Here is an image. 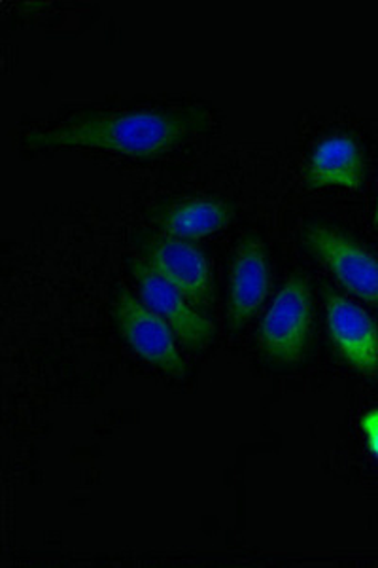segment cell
Masks as SVG:
<instances>
[{"label":"cell","mask_w":378,"mask_h":568,"mask_svg":"<svg viewBox=\"0 0 378 568\" xmlns=\"http://www.w3.org/2000/svg\"><path fill=\"white\" fill-rule=\"evenodd\" d=\"M193 118L171 112H116L80 118L42 139L55 149L101 150L125 155H155L192 135Z\"/></svg>","instance_id":"cell-1"},{"label":"cell","mask_w":378,"mask_h":568,"mask_svg":"<svg viewBox=\"0 0 378 568\" xmlns=\"http://www.w3.org/2000/svg\"><path fill=\"white\" fill-rule=\"evenodd\" d=\"M116 318L122 336L136 355L168 377L178 382L186 377V364L178 349V337L157 313L125 294L118 304Z\"/></svg>","instance_id":"cell-2"},{"label":"cell","mask_w":378,"mask_h":568,"mask_svg":"<svg viewBox=\"0 0 378 568\" xmlns=\"http://www.w3.org/2000/svg\"><path fill=\"white\" fill-rule=\"evenodd\" d=\"M310 318L313 304L307 281L289 278L263 318L262 343L265 353L284 364L302 358L310 332Z\"/></svg>","instance_id":"cell-3"},{"label":"cell","mask_w":378,"mask_h":568,"mask_svg":"<svg viewBox=\"0 0 378 568\" xmlns=\"http://www.w3.org/2000/svg\"><path fill=\"white\" fill-rule=\"evenodd\" d=\"M308 243L335 277L369 304L378 305V260L329 227H315Z\"/></svg>","instance_id":"cell-4"},{"label":"cell","mask_w":378,"mask_h":568,"mask_svg":"<svg viewBox=\"0 0 378 568\" xmlns=\"http://www.w3.org/2000/svg\"><path fill=\"white\" fill-rule=\"evenodd\" d=\"M141 302L157 313L190 349L205 347L214 336V324L197 313L195 305L178 288L147 264L139 265Z\"/></svg>","instance_id":"cell-5"},{"label":"cell","mask_w":378,"mask_h":568,"mask_svg":"<svg viewBox=\"0 0 378 568\" xmlns=\"http://www.w3.org/2000/svg\"><path fill=\"white\" fill-rule=\"evenodd\" d=\"M327 332L343 358L359 369L378 368V328L359 305L343 296L327 297Z\"/></svg>","instance_id":"cell-6"},{"label":"cell","mask_w":378,"mask_h":568,"mask_svg":"<svg viewBox=\"0 0 378 568\" xmlns=\"http://www.w3.org/2000/svg\"><path fill=\"white\" fill-rule=\"evenodd\" d=\"M147 265L178 288L193 305H205L211 297V265L205 254L182 240L163 241L154 246Z\"/></svg>","instance_id":"cell-7"},{"label":"cell","mask_w":378,"mask_h":568,"mask_svg":"<svg viewBox=\"0 0 378 568\" xmlns=\"http://www.w3.org/2000/svg\"><path fill=\"white\" fill-rule=\"evenodd\" d=\"M269 264L262 243L244 241L232 265V313L235 323H248L269 294Z\"/></svg>","instance_id":"cell-8"},{"label":"cell","mask_w":378,"mask_h":568,"mask_svg":"<svg viewBox=\"0 0 378 568\" xmlns=\"http://www.w3.org/2000/svg\"><path fill=\"white\" fill-rule=\"evenodd\" d=\"M307 175L316 186L358 190L364 181V158L358 142L347 135L321 141L308 160Z\"/></svg>","instance_id":"cell-9"},{"label":"cell","mask_w":378,"mask_h":568,"mask_svg":"<svg viewBox=\"0 0 378 568\" xmlns=\"http://www.w3.org/2000/svg\"><path fill=\"white\" fill-rule=\"evenodd\" d=\"M232 222V211L214 200H192L168 209L161 219V232L171 240H200L218 233Z\"/></svg>","instance_id":"cell-10"},{"label":"cell","mask_w":378,"mask_h":568,"mask_svg":"<svg viewBox=\"0 0 378 568\" xmlns=\"http://www.w3.org/2000/svg\"><path fill=\"white\" fill-rule=\"evenodd\" d=\"M359 426L366 434L367 446L371 449L375 459L378 460V407L367 412L361 419H359Z\"/></svg>","instance_id":"cell-11"},{"label":"cell","mask_w":378,"mask_h":568,"mask_svg":"<svg viewBox=\"0 0 378 568\" xmlns=\"http://www.w3.org/2000/svg\"><path fill=\"white\" fill-rule=\"evenodd\" d=\"M375 227L378 230V201H377V209H375Z\"/></svg>","instance_id":"cell-12"}]
</instances>
